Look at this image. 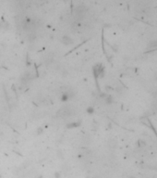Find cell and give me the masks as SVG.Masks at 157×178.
<instances>
[{
  "label": "cell",
  "instance_id": "obj_1",
  "mask_svg": "<svg viewBox=\"0 0 157 178\" xmlns=\"http://www.w3.org/2000/svg\"><path fill=\"white\" fill-rule=\"evenodd\" d=\"M92 71H93L95 78H102L105 75V67L102 64H96L92 68Z\"/></svg>",
  "mask_w": 157,
  "mask_h": 178
},
{
  "label": "cell",
  "instance_id": "obj_7",
  "mask_svg": "<svg viewBox=\"0 0 157 178\" xmlns=\"http://www.w3.org/2000/svg\"><path fill=\"white\" fill-rule=\"evenodd\" d=\"M87 112H88V113H92V112H93V108H91V107H90V108H88Z\"/></svg>",
  "mask_w": 157,
  "mask_h": 178
},
{
  "label": "cell",
  "instance_id": "obj_2",
  "mask_svg": "<svg viewBox=\"0 0 157 178\" xmlns=\"http://www.w3.org/2000/svg\"><path fill=\"white\" fill-rule=\"evenodd\" d=\"M69 98H70L69 93L66 92V93H63V94L61 95V97H60V100H61L62 102H66V101H67Z\"/></svg>",
  "mask_w": 157,
  "mask_h": 178
},
{
  "label": "cell",
  "instance_id": "obj_6",
  "mask_svg": "<svg viewBox=\"0 0 157 178\" xmlns=\"http://www.w3.org/2000/svg\"><path fill=\"white\" fill-rule=\"evenodd\" d=\"M55 178H60V176H61V175H60V173H58V172H56V173H55Z\"/></svg>",
  "mask_w": 157,
  "mask_h": 178
},
{
  "label": "cell",
  "instance_id": "obj_3",
  "mask_svg": "<svg viewBox=\"0 0 157 178\" xmlns=\"http://www.w3.org/2000/svg\"><path fill=\"white\" fill-rule=\"evenodd\" d=\"M80 125V122H70L68 124H67V128H76V127H79Z\"/></svg>",
  "mask_w": 157,
  "mask_h": 178
},
{
  "label": "cell",
  "instance_id": "obj_5",
  "mask_svg": "<svg viewBox=\"0 0 157 178\" xmlns=\"http://www.w3.org/2000/svg\"><path fill=\"white\" fill-rule=\"evenodd\" d=\"M149 47H151V48H153V49H154V48H157V42L155 41V42H153L152 44H151L150 45H149Z\"/></svg>",
  "mask_w": 157,
  "mask_h": 178
},
{
  "label": "cell",
  "instance_id": "obj_4",
  "mask_svg": "<svg viewBox=\"0 0 157 178\" xmlns=\"http://www.w3.org/2000/svg\"><path fill=\"white\" fill-rule=\"evenodd\" d=\"M63 40H66V41H63V43L65 44V45H69L70 43H72V40L69 38V37H67V36H65Z\"/></svg>",
  "mask_w": 157,
  "mask_h": 178
}]
</instances>
